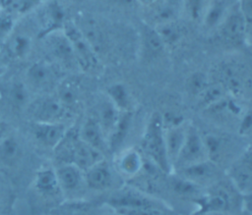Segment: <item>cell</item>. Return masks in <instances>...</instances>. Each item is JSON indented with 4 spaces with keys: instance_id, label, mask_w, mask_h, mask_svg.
Returning a JSON list of instances; mask_svg holds the SVG:
<instances>
[{
    "instance_id": "11",
    "label": "cell",
    "mask_w": 252,
    "mask_h": 215,
    "mask_svg": "<svg viewBox=\"0 0 252 215\" xmlns=\"http://www.w3.org/2000/svg\"><path fill=\"white\" fill-rule=\"evenodd\" d=\"M227 181L241 194L252 192V158L251 148L247 146L229 164L226 170Z\"/></svg>"
},
{
    "instance_id": "26",
    "label": "cell",
    "mask_w": 252,
    "mask_h": 215,
    "mask_svg": "<svg viewBox=\"0 0 252 215\" xmlns=\"http://www.w3.org/2000/svg\"><path fill=\"white\" fill-rule=\"evenodd\" d=\"M54 94L70 113H72L73 110L79 105L80 90L73 81L61 80L55 89Z\"/></svg>"
},
{
    "instance_id": "34",
    "label": "cell",
    "mask_w": 252,
    "mask_h": 215,
    "mask_svg": "<svg viewBox=\"0 0 252 215\" xmlns=\"http://www.w3.org/2000/svg\"><path fill=\"white\" fill-rule=\"evenodd\" d=\"M211 0H183L184 12L193 22H202Z\"/></svg>"
},
{
    "instance_id": "3",
    "label": "cell",
    "mask_w": 252,
    "mask_h": 215,
    "mask_svg": "<svg viewBox=\"0 0 252 215\" xmlns=\"http://www.w3.org/2000/svg\"><path fill=\"white\" fill-rule=\"evenodd\" d=\"M242 195L230 185L219 181L209 186L196 200L197 210L229 214L237 205L241 209Z\"/></svg>"
},
{
    "instance_id": "7",
    "label": "cell",
    "mask_w": 252,
    "mask_h": 215,
    "mask_svg": "<svg viewBox=\"0 0 252 215\" xmlns=\"http://www.w3.org/2000/svg\"><path fill=\"white\" fill-rule=\"evenodd\" d=\"M209 160L204 134L193 124L188 125L183 145L173 163L171 172Z\"/></svg>"
},
{
    "instance_id": "16",
    "label": "cell",
    "mask_w": 252,
    "mask_h": 215,
    "mask_svg": "<svg viewBox=\"0 0 252 215\" xmlns=\"http://www.w3.org/2000/svg\"><path fill=\"white\" fill-rule=\"evenodd\" d=\"M112 166L118 176L124 179H133L143 170L144 155L137 148H124L117 152Z\"/></svg>"
},
{
    "instance_id": "9",
    "label": "cell",
    "mask_w": 252,
    "mask_h": 215,
    "mask_svg": "<svg viewBox=\"0 0 252 215\" xmlns=\"http://www.w3.org/2000/svg\"><path fill=\"white\" fill-rule=\"evenodd\" d=\"M43 42L47 61L53 63L58 68L76 66V59L71 43L63 28L50 32L40 38Z\"/></svg>"
},
{
    "instance_id": "1",
    "label": "cell",
    "mask_w": 252,
    "mask_h": 215,
    "mask_svg": "<svg viewBox=\"0 0 252 215\" xmlns=\"http://www.w3.org/2000/svg\"><path fill=\"white\" fill-rule=\"evenodd\" d=\"M141 150L142 154L160 172L171 173L165 149L164 128L161 114L158 112L153 113L145 126L141 137Z\"/></svg>"
},
{
    "instance_id": "28",
    "label": "cell",
    "mask_w": 252,
    "mask_h": 215,
    "mask_svg": "<svg viewBox=\"0 0 252 215\" xmlns=\"http://www.w3.org/2000/svg\"><path fill=\"white\" fill-rule=\"evenodd\" d=\"M154 27L166 48L177 45L184 35V27L179 21L161 24Z\"/></svg>"
},
{
    "instance_id": "29",
    "label": "cell",
    "mask_w": 252,
    "mask_h": 215,
    "mask_svg": "<svg viewBox=\"0 0 252 215\" xmlns=\"http://www.w3.org/2000/svg\"><path fill=\"white\" fill-rule=\"evenodd\" d=\"M44 1L46 0H0V7L1 10L20 19Z\"/></svg>"
},
{
    "instance_id": "4",
    "label": "cell",
    "mask_w": 252,
    "mask_h": 215,
    "mask_svg": "<svg viewBox=\"0 0 252 215\" xmlns=\"http://www.w3.org/2000/svg\"><path fill=\"white\" fill-rule=\"evenodd\" d=\"M59 69L46 59L35 61L28 67L24 81L31 92L39 95L52 93L61 81Z\"/></svg>"
},
{
    "instance_id": "24",
    "label": "cell",
    "mask_w": 252,
    "mask_h": 215,
    "mask_svg": "<svg viewBox=\"0 0 252 215\" xmlns=\"http://www.w3.org/2000/svg\"><path fill=\"white\" fill-rule=\"evenodd\" d=\"M120 114L121 112L114 106V104L106 96H104L96 105L95 115L94 117L96 119L101 129L103 130L107 137V141L108 136L112 133L114 127L116 126L119 120Z\"/></svg>"
},
{
    "instance_id": "20",
    "label": "cell",
    "mask_w": 252,
    "mask_h": 215,
    "mask_svg": "<svg viewBox=\"0 0 252 215\" xmlns=\"http://www.w3.org/2000/svg\"><path fill=\"white\" fill-rule=\"evenodd\" d=\"M78 135L85 143L102 152L109 149L107 137L94 117L87 118L79 129Z\"/></svg>"
},
{
    "instance_id": "10",
    "label": "cell",
    "mask_w": 252,
    "mask_h": 215,
    "mask_svg": "<svg viewBox=\"0 0 252 215\" xmlns=\"http://www.w3.org/2000/svg\"><path fill=\"white\" fill-rule=\"evenodd\" d=\"M62 197L65 200L82 199V194L87 188L85 173L82 169L70 162H62L54 167Z\"/></svg>"
},
{
    "instance_id": "2",
    "label": "cell",
    "mask_w": 252,
    "mask_h": 215,
    "mask_svg": "<svg viewBox=\"0 0 252 215\" xmlns=\"http://www.w3.org/2000/svg\"><path fill=\"white\" fill-rule=\"evenodd\" d=\"M35 39H38L37 30L27 14L18 20L0 51V59L5 60V62H12L26 58L32 52Z\"/></svg>"
},
{
    "instance_id": "39",
    "label": "cell",
    "mask_w": 252,
    "mask_h": 215,
    "mask_svg": "<svg viewBox=\"0 0 252 215\" xmlns=\"http://www.w3.org/2000/svg\"><path fill=\"white\" fill-rule=\"evenodd\" d=\"M7 134L5 133V125H4V123L2 122V120H1V118H0V140L6 135Z\"/></svg>"
},
{
    "instance_id": "31",
    "label": "cell",
    "mask_w": 252,
    "mask_h": 215,
    "mask_svg": "<svg viewBox=\"0 0 252 215\" xmlns=\"http://www.w3.org/2000/svg\"><path fill=\"white\" fill-rule=\"evenodd\" d=\"M31 93L25 81H15L8 88V99L17 108H27L32 101Z\"/></svg>"
},
{
    "instance_id": "13",
    "label": "cell",
    "mask_w": 252,
    "mask_h": 215,
    "mask_svg": "<svg viewBox=\"0 0 252 215\" xmlns=\"http://www.w3.org/2000/svg\"><path fill=\"white\" fill-rule=\"evenodd\" d=\"M146 8L145 24L152 27L179 21L184 13L183 0H155Z\"/></svg>"
},
{
    "instance_id": "36",
    "label": "cell",
    "mask_w": 252,
    "mask_h": 215,
    "mask_svg": "<svg viewBox=\"0 0 252 215\" xmlns=\"http://www.w3.org/2000/svg\"><path fill=\"white\" fill-rule=\"evenodd\" d=\"M237 8L240 11L241 15L244 17L245 21L252 25V0H238Z\"/></svg>"
},
{
    "instance_id": "32",
    "label": "cell",
    "mask_w": 252,
    "mask_h": 215,
    "mask_svg": "<svg viewBox=\"0 0 252 215\" xmlns=\"http://www.w3.org/2000/svg\"><path fill=\"white\" fill-rule=\"evenodd\" d=\"M51 215H94L91 204L83 199L65 200Z\"/></svg>"
},
{
    "instance_id": "40",
    "label": "cell",
    "mask_w": 252,
    "mask_h": 215,
    "mask_svg": "<svg viewBox=\"0 0 252 215\" xmlns=\"http://www.w3.org/2000/svg\"><path fill=\"white\" fill-rule=\"evenodd\" d=\"M242 213H243V215H251V213H248V212H243L242 211Z\"/></svg>"
},
{
    "instance_id": "23",
    "label": "cell",
    "mask_w": 252,
    "mask_h": 215,
    "mask_svg": "<svg viewBox=\"0 0 252 215\" xmlns=\"http://www.w3.org/2000/svg\"><path fill=\"white\" fill-rule=\"evenodd\" d=\"M141 48L144 57L148 59L159 58L166 50L164 43L157 32L156 28L145 24L141 30Z\"/></svg>"
},
{
    "instance_id": "6",
    "label": "cell",
    "mask_w": 252,
    "mask_h": 215,
    "mask_svg": "<svg viewBox=\"0 0 252 215\" xmlns=\"http://www.w3.org/2000/svg\"><path fill=\"white\" fill-rule=\"evenodd\" d=\"M31 122L66 123L71 113L53 93L38 95L27 107Z\"/></svg>"
},
{
    "instance_id": "30",
    "label": "cell",
    "mask_w": 252,
    "mask_h": 215,
    "mask_svg": "<svg viewBox=\"0 0 252 215\" xmlns=\"http://www.w3.org/2000/svg\"><path fill=\"white\" fill-rule=\"evenodd\" d=\"M229 9L226 8L223 0H211L203 18V23L208 28L219 27Z\"/></svg>"
},
{
    "instance_id": "42",
    "label": "cell",
    "mask_w": 252,
    "mask_h": 215,
    "mask_svg": "<svg viewBox=\"0 0 252 215\" xmlns=\"http://www.w3.org/2000/svg\"><path fill=\"white\" fill-rule=\"evenodd\" d=\"M113 215H116V214H114V213H113Z\"/></svg>"
},
{
    "instance_id": "18",
    "label": "cell",
    "mask_w": 252,
    "mask_h": 215,
    "mask_svg": "<svg viewBox=\"0 0 252 215\" xmlns=\"http://www.w3.org/2000/svg\"><path fill=\"white\" fill-rule=\"evenodd\" d=\"M220 76L218 81L224 86L227 93H230L234 97L250 88V77L240 65H224L220 70Z\"/></svg>"
},
{
    "instance_id": "41",
    "label": "cell",
    "mask_w": 252,
    "mask_h": 215,
    "mask_svg": "<svg viewBox=\"0 0 252 215\" xmlns=\"http://www.w3.org/2000/svg\"><path fill=\"white\" fill-rule=\"evenodd\" d=\"M0 12H1V7H0Z\"/></svg>"
},
{
    "instance_id": "35",
    "label": "cell",
    "mask_w": 252,
    "mask_h": 215,
    "mask_svg": "<svg viewBox=\"0 0 252 215\" xmlns=\"http://www.w3.org/2000/svg\"><path fill=\"white\" fill-rule=\"evenodd\" d=\"M19 18L1 10L0 12V51L14 29Z\"/></svg>"
},
{
    "instance_id": "17",
    "label": "cell",
    "mask_w": 252,
    "mask_h": 215,
    "mask_svg": "<svg viewBox=\"0 0 252 215\" xmlns=\"http://www.w3.org/2000/svg\"><path fill=\"white\" fill-rule=\"evenodd\" d=\"M172 174H175L201 188L209 187L216 183L217 180V165L211 160H206L197 164L177 169ZM170 173V174H171Z\"/></svg>"
},
{
    "instance_id": "27",
    "label": "cell",
    "mask_w": 252,
    "mask_h": 215,
    "mask_svg": "<svg viewBox=\"0 0 252 215\" xmlns=\"http://www.w3.org/2000/svg\"><path fill=\"white\" fill-rule=\"evenodd\" d=\"M105 96L120 112H131L132 98L127 87L120 82L112 83L106 89Z\"/></svg>"
},
{
    "instance_id": "19",
    "label": "cell",
    "mask_w": 252,
    "mask_h": 215,
    "mask_svg": "<svg viewBox=\"0 0 252 215\" xmlns=\"http://www.w3.org/2000/svg\"><path fill=\"white\" fill-rule=\"evenodd\" d=\"M74 22L98 56L106 50L108 39L106 31L95 18L90 15H82Z\"/></svg>"
},
{
    "instance_id": "8",
    "label": "cell",
    "mask_w": 252,
    "mask_h": 215,
    "mask_svg": "<svg viewBox=\"0 0 252 215\" xmlns=\"http://www.w3.org/2000/svg\"><path fill=\"white\" fill-rule=\"evenodd\" d=\"M63 30L67 35L76 59L77 67L84 71H91L98 64V55L78 28L74 21L67 20Z\"/></svg>"
},
{
    "instance_id": "14",
    "label": "cell",
    "mask_w": 252,
    "mask_h": 215,
    "mask_svg": "<svg viewBox=\"0 0 252 215\" xmlns=\"http://www.w3.org/2000/svg\"><path fill=\"white\" fill-rule=\"evenodd\" d=\"M31 124L30 131L32 138L46 149L55 150L69 131L66 123L31 122Z\"/></svg>"
},
{
    "instance_id": "38",
    "label": "cell",
    "mask_w": 252,
    "mask_h": 215,
    "mask_svg": "<svg viewBox=\"0 0 252 215\" xmlns=\"http://www.w3.org/2000/svg\"><path fill=\"white\" fill-rule=\"evenodd\" d=\"M193 215H229L224 213H216V212H204V211H195Z\"/></svg>"
},
{
    "instance_id": "33",
    "label": "cell",
    "mask_w": 252,
    "mask_h": 215,
    "mask_svg": "<svg viewBox=\"0 0 252 215\" xmlns=\"http://www.w3.org/2000/svg\"><path fill=\"white\" fill-rule=\"evenodd\" d=\"M211 81L210 77L203 72H195L191 74L186 82V88L188 93L196 100L204 92Z\"/></svg>"
},
{
    "instance_id": "12",
    "label": "cell",
    "mask_w": 252,
    "mask_h": 215,
    "mask_svg": "<svg viewBox=\"0 0 252 215\" xmlns=\"http://www.w3.org/2000/svg\"><path fill=\"white\" fill-rule=\"evenodd\" d=\"M218 29L220 36L230 43L250 44L251 25L245 21L237 5L228 10Z\"/></svg>"
},
{
    "instance_id": "5",
    "label": "cell",
    "mask_w": 252,
    "mask_h": 215,
    "mask_svg": "<svg viewBox=\"0 0 252 215\" xmlns=\"http://www.w3.org/2000/svg\"><path fill=\"white\" fill-rule=\"evenodd\" d=\"M32 21L38 39L55 30L62 29L68 20L65 9L56 0H46L28 14Z\"/></svg>"
},
{
    "instance_id": "37",
    "label": "cell",
    "mask_w": 252,
    "mask_h": 215,
    "mask_svg": "<svg viewBox=\"0 0 252 215\" xmlns=\"http://www.w3.org/2000/svg\"><path fill=\"white\" fill-rule=\"evenodd\" d=\"M250 131H251V113H250V110H247L243 113V115L239 119L238 132L240 134L246 135L250 134Z\"/></svg>"
},
{
    "instance_id": "15",
    "label": "cell",
    "mask_w": 252,
    "mask_h": 215,
    "mask_svg": "<svg viewBox=\"0 0 252 215\" xmlns=\"http://www.w3.org/2000/svg\"><path fill=\"white\" fill-rule=\"evenodd\" d=\"M84 173L87 188L95 191L111 189L115 184V175L117 174L105 158L94 163Z\"/></svg>"
},
{
    "instance_id": "22",
    "label": "cell",
    "mask_w": 252,
    "mask_h": 215,
    "mask_svg": "<svg viewBox=\"0 0 252 215\" xmlns=\"http://www.w3.org/2000/svg\"><path fill=\"white\" fill-rule=\"evenodd\" d=\"M188 125L185 121L171 126H163L164 128V141L165 149L170 168L172 170L173 163L183 145L186 137Z\"/></svg>"
},
{
    "instance_id": "25",
    "label": "cell",
    "mask_w": 252,
    "mask_h": 215,
    "mask_svg": "<svg viewBox=\"0 0 252 215\" xmlns=\"http://www.w3.org/2000/svg\"><path fill=\"white\" fill-rule=\"evenodd\" d=\"M23 156V146L20 140L13 134H7L0 140V166L13 168Z\"/></svg>"
},
{
    "instance_id": "21",
    "label": "cell",
    "mask_w": 252,
    "mask_h": 215,
    "mask_svg": "<svg viewBox=\"0 0 252 215\" xmlns=\"http://www.w3.org/2000/svg\"><path fill=\"white\" fill-rule=\"evenodd\" d=\"M33 188L45 198L62 196L54 167L44 166L38 169L33 179Z\"/></svg>"
}]
</instances>
